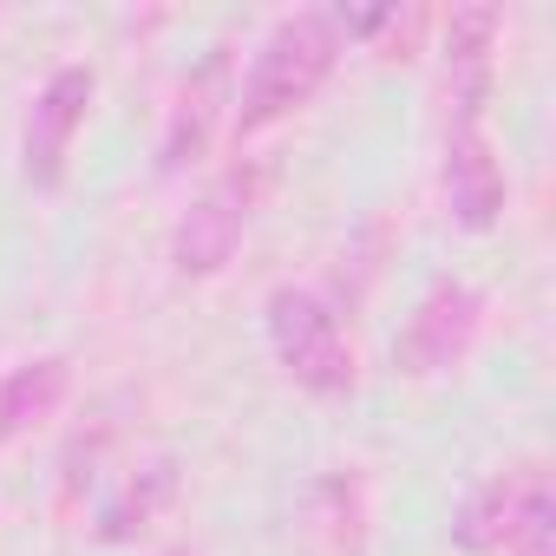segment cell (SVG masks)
<instances>
[{"label":"cell","mask_w":556,"mask_h":556,"mask_svg":"<svg viewBox=\"0 0 556 556\" xmlns=\"http://www.w3.org/2000/svg\"><path fill=\"white\" fill-rule=\"evenodd\" d=\"M66 387H73V367L60 354L14 367L8 380H0V445H14L21 432H34L40 419H53L60 400H66Z\"/></svg>","instance_id":"ba28073f"},{"label":"cell","mask_w":556,"mask_h":556,"mask_svg":"<svg viewBox=\"0 0 556 556\" xmlns=\"http://www.w3.org/2000/svg\"><path fill=\"white\" fill-rule=\"evenodd\" d=\"M92 66H60L40 99L27 105V131H21V170L34 190H60L66 184V157H73V138L86 125V105H92Z\"/></svg>","instance_id":"3957f363"},{"label":"cell","mask_w":556,"mask_h":556,"mask_svg":"<svg viewBox=\"0 0 556 556\" xmlns=\"http://www.w3.org/2000/svg\"><path fill=\"white\" fill-rule=\"evenodd\" d=\"M504 556H556V497H549V478L536 471L523 510H517V530L504 543Z\"/></svg>","instance_id":"7c38bea8"},{"label":"cell","mask_w":556,"mask_h":556,"mask_svg":"<svg viewBox=\"0 0 556 556\" xmlns=\"http://www.w3.org/2000/svg\"><path fill=\"white\" fill-rule=\"evenodd\" d=\"M170 556H197V549H170Z\"/></svg>","instance_id":"4fadbf2b"},{"label":"cell","mask_w":556,"mask_h":556,"mask_svg":"<svg viewBox=\"0 0 556 556\" xmlns=\"http://www.w3.org/2000/svg\"><path fill=\"white\" fill-rule=\"evenodd\" d=\"M170 491H177V471H170V458L144 465V471H138V478L125 484V497H118V504L105 510L99 536H105V543H125V536H138V530L151 523V510H157V504H164Z\"/></svg>","instance_id":"8fae6325"},{"label":"cell","mask_w":556,"mask_h":556,"mask_svg":"<svg viewBox=\"0 0 556 556\" xmlns=\"http://www.w3.org/2000/svg\"><path fill=\"white\" fill-rule=\"evenodd\" d=\"M530 484H536V471H497V478H484L471 491V504L458 510V543L465 549H504L510 530H517V510H523Z\"/></svg>","instance_id":"9c48e42d"},{"label":"cell","mask_w":556,"mask_h":556,"mask_svg":"<svg viewBox=\"0 0 556 556\" xmlns=\"http://www.w3.org/2000/svg\"><path fill=\"white\" fill-rule=\"evenodd\" d=\"M334 60H341V27H334V14L302 8V14H289V21H275L268 40H262L255 60H249L242 92H236V138H255V131H268V125H282L289 112H302V105L328 86Z\"/></svg>","instance_id":"6da1fadb"},{"label":"cell","mask_w":556,"mask_h":556,"mask_svg":"<svg viewBox=\"0 0 556 556\" xmlns=\"http://www.w3.org/2000/svg\"><path fill=\"white\" fill-rule=\"evenodd\" d=\"M229 47H216V60L184 86V99H177V118H170V138H164V170H177L184 157H197L203 151V138H210V112H216V86H223V73H229V60H223Z\"/></svg>","instance_id":"30bf717a"},{"label":"cell","mask_w":556,"mask_h":556,"mask_svg":"<svg viewBox=\"0 0 556 556\" xmlns=\"http://www.w3.org/2000/svg\"><path fill=\"white\" fill-rule=\"evenodd\" d=\"M445 203L465 229H491L504 210V170L491 157L484 118H452L445 125Z\"/></svg>","instance_id":"8992f818"},{"label":"cell","mask_w":556,"mask_h":556,"mask_svg":"<svg viewBox=\"0 0 556 556\" xmlns=\"http://www.w3.org/2000/svg\"><path fill=\"white\" fill-rule=\"evenodd\" d=\"M491 47H497V8H458L452 34H445V105H452V118H484Z\"/></svg>","instance_id":"52a82bcc"},{"label":"cell","mask_w":556,"mask_h":556,"mask_svg":"<svg viewBox=\"0 0 556 556\" xmlns=\"http://www.w3.org/2000/svg\"><path fill=\"white\" fill-rule=\"evenodd\" d=\"M268 348L275 361L289 367L295 387L321 393V400H341L354 393V348L334 321V308L308 289H275L268 295Z\"/></svg>","instance_id":"7a4b0ae2"},{"label":"cell","mask_w":556,"mask_h":556,"mask_svg":"<svg viewBox=\"0 0 556 556\" xmlns=\"http://www.w3.org/2000/svg\"><path fill=\"white\" fill-rule=\"evenodd\" d=\"M478 315H484L478 289H465V282H439V289H426V302L413 308V321H406L393 361H400L406 374H419V380L458 367L465 348H471V334H478Z\"/></svg>","instance_id":"5b68a950"},{"label":"cell","mask_w":556,"mask_h":556,"mask_svg":"<svg viewBox=\"0 0 556 556\" xmlns=\"http://www.w3.org/2000/svg\"><path fill=\"white\" fill-rule=\"evenodd\" d=\"M249 210H255V177H249V170H223V177L184 210V223H177V236H170L177 275H216V268L236 255V242H242V229H249Z\"/></svg>","instance_id":"277c9868"}]
</instances>
